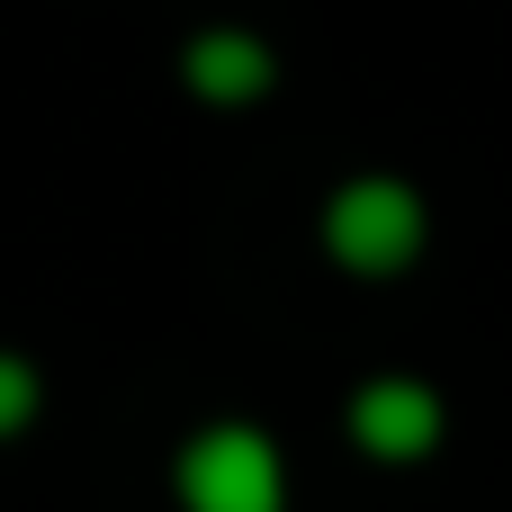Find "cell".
<instances>
[{
	"instance_id": "1",
	"label": "cell",
	"mask_w": 512,
	"mask_h": 512,
	"mask_svg": "<svg viewBox=\"0 0 512 512\" xmlns=\"http://www.w3.org/2000/svg\"><path fill=\"white\" fill-rule=\"evenodd\" d=\"M315 234H324V261H333V270H351V279H396V270L423 261L432 207H423V189L396 180V171H351V180L324 198Z\"/></svg>"
},
{
	"instance_id": "2",
	"label": "cell",
	"mask_w": 512,
	"mask_h": 512,
	"mask_svg": "<svg viewBox=\"0 0 512 512\" xmlns=\"http://www.w3.org/2000/svg\"><path fill=\"white\" fill-rule=\"evenodd\" d=\"M180 512H288V459L261 423H207L171 450Z\"/></svg>"
},
{
	"instance_id": "3",
	"label": "cell",
	"mask_w": 512,
	"mask_h": 512,
	"mask_svg": "<svg viewBox=\"0 0 512 512\" xmlns=\"http://www.w3.org/2000/svg\"><path fill=\"white\" fill-rule=\"evenodd\" d=\"M342 423H351V450H360V459H378V468H414V459H432V450H441L450 405H441V387H423V378L387 369V378L351 387Z\"/></svg>"
},
{
	"instance_id": "4",
	"label": "cell",
	"mask_w": 512,
	"mask_h": 512,
	"mask_svg": "<svg viewBox=\"0 0 512 512\" xmlns=\"http://www.w3.org/2000/svg\"><path fill=\"white\" fill-rule=\"evenodd\" d=\"M180 81H189V99H207V108H252V99H270L279 54H270L252 27H198V36L180 45Z\"/></svg>"
},
{
	"instance_id": "5",
	"label": "cell",
	"mask_w": 512,
	"mask_h": 512,
	"mask_svg": "<svg viewBox=\"0 0 512 512\" xmlns=\"http://www.w3.org/2000/svg\"><path fill=\"white\" fill-rule=\"evenodd\" d=\"M36 414H45V378H36V360H27V351H0V441H18Z\"/></svg>"
}]
</instances>
